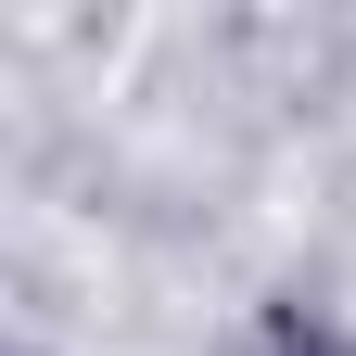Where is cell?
I'll use <instances>...</instances> for the list:
<instances>
[{
    "mask_svg": "<svg viewBox=\"0 0 356 356\" xmlns=\"http://www.w3.org/2000/svg\"><path fill=\"white\" fill-rule=\"evenodd\" d=\"M280 356H331V343H280Z\"/></svg>",
    "mask_w": 356,
    "mask_h": 356,
    "instance_id": "cell-1",
    "label": "cell"
}]
</instances>
